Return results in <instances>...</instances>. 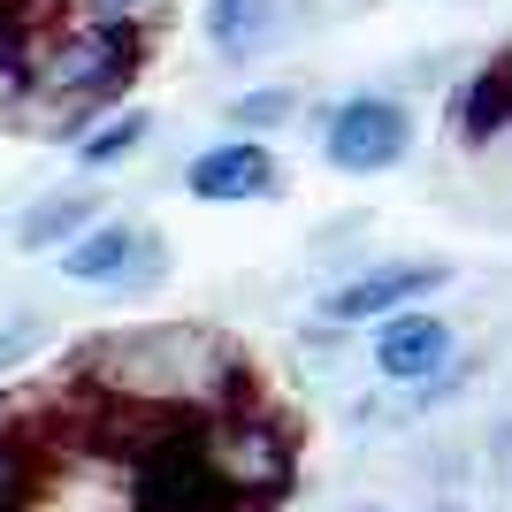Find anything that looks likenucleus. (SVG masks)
Listing matches in <instances>:
<instances>
[{
    "mask_svg": "<svg viewBox=\"0 0 512 512\" xmlns=\"http://www.w3.org/2000/svg\"><path fill=\"white\" fill-rule=\"evenodd\" d=\"M77 383L130 413H237L253 406V367L207 321H138L77 344Z\"/></svg>",
    "mask_w": 512,
    "mask_h": 512,
    "instance_id": "nucleus-1",
    "label": "nucleus"
},
{
    "mask_svg": "<svg viewBox=\"0 0 512 512\" xmlns=\"http://www.w3.org/2000/svg\"><path fill=\"white\" fill-rule=\"evenodd\" d=\"M138 62H146V31L138 23H85V31L46 46L23 85L39 100H62V107H100L138 77Z\"/></svg>",
    "mask_w": 512,
    "mask_h": 512,
    "instance_id": "nucleus-2",
    "label": "nucleus"
},
{
    "mask_svg": "<svg viewBox=\"0 0 512 512\" xmlns=\"http://www.w3.org/2000/svg\"><path fill=\"white\" fill-rule=\"evenodd\" d=\"M406 146H413V115L398 100H383V92L344 100L337 115H329V130H321V153H329L344 176L390 169V161H406Z\"/></svg>",
    "mask_w": 512,
    "mask_h": 512,
    "instance_id": "nucleus-3",
    "label": "nucleus"
},
{
    "mask_svg": "<svg viewBox=\"0 0 512 512\" xmlns=\"http://www.w3.org/2000/svg\"><path fill=\"white\" fill-rule=\"evenodd\" d=\"M69 283H115V291H146V283L169 276V245L153 230H130V222H92L77 245L62 253Z\"/></svg>",
    "mask_w": 512,
    "mask_h": 512,
    "instance_id": "nucleus-4",
    "label": "nucleus"
},
{
    "mask_svg": "<svg viewBox=\"0 0 512 512\" xmlns=\"http://www.w3.org/2000/svg\"><path fill=\"white\" fill-rule=\"evenodd\" d=\"M444 283H451L444 260H383V268H367V276L337 283V291L321 299V314H329V321H375V314H398L406 299L444 291Z\"/></svg>",
    "mask_w": 512,
    "mask_h": 512,
    "instance_id": "nucleus-5",
    "label": "nucleus"
},
{
    "mask_svg": "<svg viewBox=\"0 0 512 512\" xmlns=\"http://www.w3.org/2000/svg\"><path fill=\"white\" fill-rule=\"evenodd\" d=\"M451 360H459V337H451V321H436V314H398V321H383V337H375V367H383L390 383H444Z\"/></svg>",
    "mask_w": 512,
    "mask_h": 512,
    "instance_id": "nucleus-6",
    "label": "nucleus"
},
{
    "mask_svg": "<svg viewBox=\"0 0 512 512\" xmlns=\"http://www.w3.org/2000/svg\"><path fill=\"white\" fill-rule=\"evenodd\" d=\"M283 184V169H276V153L268 146H214V153H199L192 169H184V192L192 199H268Z\"/></svg>",
    "mask_w": 512,
    "mask_h": 512,
    "instance_id": "nucleus-7",
    "label": "nucleus"
},
{
    "mask_svg": "<svg viewBox=\"0 0 512 512\" xmlns=\"http://www.w3.org/2000/svg\"><path fill=\"white\" fill-rule=\"evenodd\" d=\"M100 222V199L92 192H54V199H39V207H23V222H16V245L23 253H46V245H77V237Z\"/></svg>",
    "mask_w": 512,
    "mask_h": 512,
    "instance_id": "nucleus-8",
    "label": "nucleus"
},
{
    "mask_svg": "<svg viewBox=\"0 0 512 512\" xmlns=\"http://www.w3.org/2000/svg\"><path fill=\"white\" fill-rule=\"evenodd\" d=\"M207 39L222 62H253L276 39V0H207Z\"/></svg>",
    "mask_w": 512,
    "mask_h": 512,
    "instance_id": "nucleus-9",
    "label": "nucleus"
},
{
    "mask_svg": "<svg viewBox=\"0 0 512 512\" xmlns=\"http://www.w3.org/2000/svg\"><path fill=\"white\" fill-rule=\"evenodd\" d=\"M39 31H46V0H0V69L8 77H31L39 69Z\"/></svg>",
    "mask_w": 512,
    "mask_h": 512,
    "instance_id": "nucleus-10",
    "label": "nucleus"
},
{
    "mask_svg": "<svg viewBox=\"0 0 512 512\" xmlns=\"http://www.w3.org/2000/svg\"><path fill=\"white\" fill-rule=\"evenodd\" d=\"M451 115H459V138H497V130L512 123V85H505V69L490 62L467 92H459V107H451Z\"/></svg>",
    "mask_w": 512,
    "mask_h": 512,
    "instance_id": "nucleus-11",
    "label": "nucleus"
},
{
    "mask_svg": "<svg viewBox=\"0 0 512 512\" xmlns=\"http://www.w3.org/2000/svg\"><path fill=\"white\" fill-rule=\"evenodd\" d=\"M39 505V444L23 428H0V512Z\"/></svg>",
    "mask_w": 512,
    "mask_h": 512,
    "instance_id": "nucleus-12",
    "label": "nucleus"
},
{
    "mask_svg": "<svg viewBox=\"0 0 512 512\" xmlns=\"http://www.w3.org/2000/svg\"><path fill=\"white\" fill-rule=\"evenodd\" d=\"M291 107H299L291 85H260V92H237V100H230V123L237 130H283V123H291Z\"/></svg>",
    "mask_w": 512,
    "mask_h": 512,
    "instance_id": "nucleus-13",
    "label": "nucleus"
},
{
    "mask_svg": "<svg viewBox=\"0 0 512 512\" xmlns=\"http://www.w3.org/2000/svg\"><path fill=\"white\" fill-rule=\"evenodd\" d=\"M138 138H146V115H115L107 130H85V138H77V153H85L92 169H107V161H123Z\"/></svg>",
    "mask_w": 512,
    "mask_h": 512,
    "instance_id": "nucleus-14",
    "label": "nucleus"
},
{
    "mask_svg": "<svg viewBox=\"0 0 512 512\" xmlns=\"http://www.w3.org/2000/svg\"><path fill=\"white\" fill-rule=\"evenodd\" d=\"M39 344H46V329H39V321H31V314L0 321V375H8V367H16V360H31Z\"/></svg>",
    "mask_w": 512,
    "mask_h": 512,
    "instance_id": "nucleus-15",
    "label": "nucleus"
},
{
    "mask_svg": "<svg viewBox=\"0 0 512 512\" xmlns=\"http://www.w3.org/2000/svg\"><path fill=\"white\" fill-rule=\"evenodd\" d=\"M490 474L512 490V421H497V428H490Z\"/></svg>",
    "mask_w": 512,
    "mask_h": 512,
    "instance_id": "nucleus-16",
    "label": "nucleus"
},
{
    "mask_svg": "<svg viewBox=\"0 0 512 512\" xmlns=\"http://www.w3.org/2000/svg\"><path fill=\"white\" fill-rule=\"evenodd\" d=\"M146 0H92V23H130Z\"/></svg>",
    "mask_w": 512,
    "mask_h": 512,
    "instance_id": "nucleus-17",
    "label": "nucleus"
},
{
    "mask_svg": "<svg viewBox=\"0 0 512 512\" xmlns=\"http://www.w3.org/2000/svg\"><path fill=\"white\" fill-rule=\"evenodd\" d=\"M497 69H505V85H512V54H497Z\"/></svg>",
    "mask_w": 512,
    "mask_h": 512,
    "instance_id": "nucleus-18",
    "label": "nucleus"
},
{
    "mask_svg": "<svg viewBox=\"0 0 512 512\" xmlns=\"http://www.w3.org/2000/svg\"><path fill=\"white\" fill-rule=\"evenodd\" d=\"M444 512H459V505H444Z\"/></svg>",
    "mask_w": 512,
    "mask_h": 512,
    "instance_id": "nucleus-19",
    "label": "nucleus"
},
{
    "mask_svg": "<svg viewBox=\"0 0 512 512\" xmlns=\"http://www.w3.org/2000/svg\"><path fill=\"white\" fill-rule=\"evenodd\" d=\"M367 512H375V505H367Z\"/></svg>",
    "mask_w": 512,
    "mask_h": 512,
    "instance_id": "nucleus-20",
    "label": "nucleus"
}]
</instances>
